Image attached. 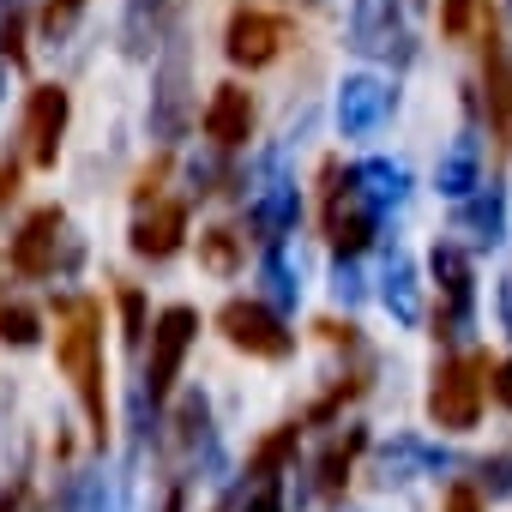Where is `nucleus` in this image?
<instances>
[{
	"label": "nucleus",
	"mask_w": 512,
	"mask_h": 512,
	"mask_svg": "<svg viewBox=\"0 0 512 512\" xmlns=\"http://www.w3.org/2000/svg\"><path fill=\"white\" fill-rule=\"evenodd\" d=\"M55 362L61 374L73 380L85 416H91V434L109 440V392H103V332H97V302H73L61 338H55Z\"/></svg>",
	"instance_id": "obj_1"
},
{
	"label": "nucleus",
	"mask_w": 512,
	"mask_h": 512,
	"mask_svg": "<svg viewBox=\"0 0 512 512\" xmlns=\"http://www.w3.org/2000/svg\"><path fill=\"white\" fill-rule=\"evenodd\" d=\"M488 380H494V362H488V350L446 362V368L434 374L428 416H434L446 434H464V428H476V416H482V386H488Z\"/></svg>",
	"instance_id": "obj_2"
},
{
	"label": "nucleus",
	"mask_w": 512,
	"mask_h": 512,
	"mask_svg": "<svg viewBox=\"0 0 512 512\" xmlns=\"http://www.w3.org/2000/svg\"><path fill=\"white\" fill-rule=\"evenodd\" d=\"M217 326H223V338H229L235 350H247V356H266V362L290 356V332H284L260 302H223Z\"/></svg>",
	"instance_id": "obj_3"
},
{
	"label": "nucleus",
	"mask_w": 512,
	"mask_h": 512,
	"mask_svg": "<svg viewBox=\"0 0 512 512\" xmlns=\"http://www.w3.org/2000/svg\"><path fill=\"white\" fill-rule=\"evenodd\" d=\"M193 326H199L193 308H169V314L157 320V332H151V368H145L151 398H169V386H175V374H181V356H187V344H193Z\"/></svg>",
	"instance_id": "obj_4"
},
{
	"label": "nucleus",
	"mask_w": 512,
	"mask_h": 512,
	"mask_svg": "<svg viewBox=\"0 0 512 512\" xmlns=\"http://www.w3.org/2000/svg\"><path fill=\"white\" fill-rule=\"evenodd\" d=\"M61 127H67V91L61 85H37L25 103V139H31V163L49 169L61 157Z\"/></svg>",
	"instance_id": "obj_5"
},
{
	"label": "nucleus",
	"mask_w": 512,
	"mask_h": 512,
	"mask_svg": "<svg viewBox=\"0 0 512 512\" xmlns=\"http://www.w3.org/2000/svg\"><path fill=\"white\" fill-rule=\"evenodd\" d=\"M284 43V25L272 13H253V7H235L229 19V61L235 67H266Z\"/></svg>",
	"instance_id": "obj_6"
},
{
	"label": "nucleus",
	"mask_w": 512,
	"mask_h": 512,
	"mask_svg": "<svg viewBox=\"0 0 512 512\" xmlns=\"http://www.w3.org/2000/svg\"><path fill=\"white\" fill-rule=\"evenodd\" d=\"M55 235H61V211L55 205H43V211L25 217V229L13 235V253H7L19 278H43L55 266Z\"/></svg>",
	"instance_id": "obj_7"
},
{
	"label": "nucleus",
	"mask_w": 512,
	"mask_h": 512,
	"mask_svg": "<svg viewBox=\"0 0 512 512\" xmlns=\"http://www.w3.org/2000/svg\"><path fill=\"white\" fill-rule=\"evenodd\" d=\"M247 133H253V97H247L241 85H217V97H211V109H205V139H217V145H247Z\"/></svg>",
	"instance_id": "obj_8"
},
{
	"label": "nucleus",
	"mask_w": 512,
	"mask_h": 512,
	"mask_svg": "<svg viewBox=\"0 0 512 512\" xmlns=\"http://www.w3.org/2000/svg\"><path fill=\"white\" fill-rule=\"evenodd\" d=\"M181 235H187V205L163 199L151 217H139V229H133V253H145V260H169V253L181 247Z\"/></svg>",
	"instance_id": "obj_9"
},
{
	"label": "nucleus",
	"mask_w": 512,
	"mask_h": 512,
	"mask_svg": "<svg viewBox=\"0 0 512 512\" xmlns=\"http://www.w3.org/2000/svg\"><path fill=\"white\" fill-rule=\"evenodd\" d=\"M488 121H494L500 145H512V61L494 31H488Z\"/></svg>",
	"instance_id": "obj_10"
},
{
	"label": "nucleus",
	"mask_w": 512,
	"mask_h": 512,
	"mask_svg": "<svg viewBox=\"0 0 512 512\" xmlns=\"http://www.w3.org/2000/svg\"><path fill=\"white\" fill-rule=\"evenodd\" d=\"M199 260H205V272L229 278L235 260H241V235H235V229H205V235H199Z\"/></svg>",
	"instance_id": "obj_11"
},
{
	"label": "nucleus",
	"mask_w": 512,
	"mask_h": 512,
	"mask_svg": "<svg viewBox=\"0 0 512 512\" xmlns=\"http://www.w3.org/2000/svg\"><path fill=\"white\" fill-rule=\"evenodd\" d=\"M296 434H302L296 422H290V428H278V434H266L260 446H253V458H247V470H253V476H272V470H278V464H284V458L296 452Z\"/></svg>",
	"instance_id": "obj_12"
},
{
	"label": "nucleus",
	"mask_w": 512,
	"mask_h": 512,
	"mask_svg": "<svg viewBox=\"0 0 512 512\" xmlns=\"http://www.w3.org/2000/svg\"><path fill=\"white\" fill-rule=\"evenodd\" d=\"M356 446H362V434H350L344 446H332V452H326V464H320V470H326V476H320L326 488H344V476H350V458H356Z\"/></svg>",
	"instance_id": "obj_13"
},
{
	"label": "nucleus",
	"mask_w": 512,
	"mask_h": 512,
	"mask_svg": "<svg viewBox=\"0 0 512 512\" xmlns=\"http://www.w3.org/2000/svg\"><path fill=\"white\" fill-rule=\"evenodd\" d=\"M326 229H332V247H344V253H356V247L368 241V217H338V211H332Z\"/></svg>",
	"instance_id": "obj_14"
},
{
	"label": "nucleus",
	"mask_w": 512,
	"mask_h": 512,
	"mask_svg": "<svg viewBox=\"0 0 512 512\" xmlns=\"http://www.w3.org/2000/svg\"><path fill=\"white\" fill-rule=\"evenodd\" d=\"M121 326H127V338H133V344L145 338V296H139L133 284H121Z\"/></svg>",
	"instance_id": "obj_15"
},
{
	"label": "nucleus",
	"mask_w": 512,
	"mask_h": 512,
	"mask_svg": "<svg viewBox=\"0 0 512 512\" xmlns=\"http://www.w3.org/2000/svg\"><path fill=\"white\" fill-rule=\"evenodd\" d=\"M0 338L31 344V338H37V314H25V308H0Z\"/></svg>",
	"instance_id": "obj_16"
},
{
	"label": "nucleus",
	"mask_w": 512,
	"mask_h": 512,
	"mask_svg": "<svg viewBox=\"0 0 512 512\" xmlns=\"http://www.w3.org/2000/svg\"><path fill=\"white\" fill-rule=\"evenodd\" d=\"M470 13H476V0H446L440 31H446V37H464V31H470Z\"/></svg>",
	"instance_id": "obj_17"
},
{
	"label": "nucleus",
	"mask_w": 512,
	"mask_h": 512,
	"mask_svg": "<svg viewBox=\"0 0 512 512\" xmlns=\"http://www.w3.org/2000/svg\"><path fill=\"white\" fill-rule=\"evenodd\" d=\"M0 49H7V61H25V19L7 13V25H0Z\"/></svg>",
	"instance_id": "obj_18"
},
{
	"label": "nucleus",
	"mask_w": 512,
	"mask_h": 512,
	"mask_svg": "<svg viewBox=\"0 0 512 512\" xmlns=\"http://www.w3.org/2000/svg\"><path fill=\"white\" fill-rule=\"evenodd\" d=\"M446 512H482V494L470 482H458V488H446Z\"/></svg>",
	"instance_id": "obj_19"
},
{
	"label": "nucleus",
	"mask_w": 512,
	"mask_h": 512,
	"mask_svg": "<svg viewBox=\"0 0 512 512\" xmlns=\"http://www.w3.org/2000/svg\"><path fill=\"white\" fill-rule=\"evenodd\" d=\"M163 175H169V157H157V163H151V169H145V175H139V187H133V193H139V199H151V193H157V181H163Z\"/></svg>",
	"instance_id": "obj_20"
},
{
	"label": "nucleus",
	"mask_w": 512,
	"mask_h": 512,
	"mask_svg": "<svg viewBox=\"0 0 512 512\" xmlns=\"http://www.w3.org/2000/svg\"><path fill=\"white\" fill-rule=\"evenodd\" d=\"M85 7V0H49V13H43V25H67L73 13Z\"/></svg>",
	"instance_id": "obj_21"
},
{
	"label": "nucleus",
	"mask_w": 512,
	"mask_h": 512,
	"mask_svg": "<svg viewBox=\"0 0 512 512\" xmlns=\"http://www.w3.org/2000/svg\"><path fill=\"white\" fill-rule=\"evenodd\" d=\"M494 398L512 410V362H500V368H494Z\"/></svg>",
	"instance_id": "obj_22"
},
{
	"label": "nucleus",
	"mask_w": 512,
	"mask_h": 512,
	"mask_svg": "<svg viewBox=\"0 0 512 512\" xmlns=\"http://www.w3.org/2000/svg\"><path fill=\"white\" fill-rule=\"evenodd\" d=\"M19 193V163H0V199Z\"/></svg>",
	"instance_id": "obj_23"
},
{
	"label": "nucleus",
	"mask_w": 512,
	"mask_h": 512,
	"mask_svg": "<svg viewBox=\"0 0 512 512\" xmlns=\"http://www.w3.org/2000/svg\"><path fill=\"white\" fill-rule=\"evenodd\" d=\"M253 512H278V488H266L260 500H253Z\"/></svg>",
	"instance_id": "obj_24"
}]
</instances>
